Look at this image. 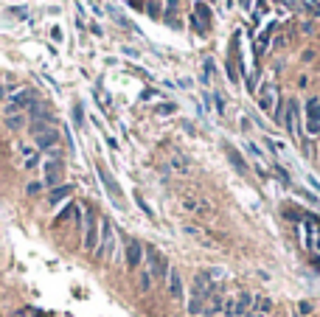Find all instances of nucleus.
<instances>
[{"label":"nucleus","mask_w":320,"mask_h":317,"mask_svg":"<svg viewBox=\"0 0 320 317\" xmlns=\"http://www.w3.org/2000/svg\"><path fill=\"white\" fill-rule=\"evenodd\" d=\"M25 154V169H37V163H40V154L34 152V149H23Z\"/></svg>","instance_id":"6ab92c4d"},{"label":"nucleus","mask_w":320,"mask_h":317,"mask_svg":"<svg viewBox=\"0 0 320 317\" xmlns=\"http://www.w3.org/2000/svg\"><path fill=\"white\" fill-rule=\"evenodd\" d=\"M250 3H253V0H242V6H244V9H250Z\"/></svg>","instance_id":"c756f323"},{"label":"nucleus","mask_w":320,"mask_h":317,"mask_svg":"<svg viewBox=\"0 0 320 317\" xmlns=\"http://www.w3.org/2000/svg\"><path fill=\"white\" fill-rule=\"evenodd\" d=\"M306 132L320 135V98H309L306 101Z\"/></svg>","instance_id":"39448f33"},{"label":"nucleus","mask_w":320,"mask_h":317,"mask_svg":"<svg viewBox=\"0 0 320 317\" xmlns=\"http://www.w3.org/2000/svg\"><path fill=\"white\" fill-rule=\"evenodd\" d=\"M152 281H155V278H152L149 269H140V272H138V287H140V292H149V289H152Z\"/></svg>","instance_id":"f3484780"},{"label":"nucleus","mask_w":320,"mask_h":317,"mask_svg":"<svg viewBox=\"0 0 320 317\" xmlns=\"http://www.w3.org/2000/svg\"><path fill=\"white\" fill-rule=\"evenodd\" d=\"M306 12H312V14H320V0H298Z\"/></svg>","instance_id":"412c9836"},{"label":"nucleus","mask_w":320,"mask_h":317,"mask_svg":"<svg viewBox=\"0 0 320 317\" xmlns=\"http://www.w3.org/2000/svg\"><path fill=\"white\" fill-rule=\"evenodd\" d=\"M284 127L290 129V135H295V129H298V104H295V101H290V104H287Z\"/></svg>","instance_id":"9d476101"},{"label":"nucleus","mask_w":320,"mask_h":317,"mask_svg":"<svg viewBox=\"0 0 320 317\" xmlns=\"http://www.w3.org/2000/svg\"><path fill=\"white\" fill-rule=\"evenodd\" d=\"M37 104V93L31 90V87H25V90H17L12 98H9V107H6V115H14V112H23L25 107H34Z\"/></svg>","instance_id":"7ed1b4c3"},{"label":"nucleus","mask_w":320,"mask_h":317,"mask_svg":"<svg viewBox=\"0 0 320 317\" xmlns=\"http://www.w3.org/2000/svg\"><path fill=\"white\" fill-rule=\"evenodd\" d=\"M65 196H70V188H67V185H59V188H54L48 194V205H59Z\"/></svg>","instance_id":"4468645a"},{"label":"nucleus","mask_w":320,"mask_h":317,"mask_svg":"<svg viewBox=\"0 0 320 317\" xmlns=\"http://www.w3.org/2000/svg\"><path fill=\"white\" fill-rule=\"evenodd\" d=\"M174 112V104H160L157 107V115H171Z\"/></svg>","instance_id":"4be33fe9"},{"label":"nucleus","mask_w":320,"mask_h":317,"mask_svg":"<svg viewBox=\"0 0 320 317\" xmlns=\"http://www.w3.org/2000/svg\"><path fill=\"white\" fill-rule=\"evenodd\" d=\"M199 317H219V314H217V311H211V309H208V311H202Z\"/></svg>","instance_id":"cd10ccee"},{"label":"nucleus","mask_w":320,"mask_h":317,"mask_svg":"<svg viewBox=\"0 0 320 317\" xmlns=\"http://www.w3.org/2000/svg\"><path fill=\"white\" fill-rule=\"evenodd\" d=\"M3 98H6V87L0 85V101H3Z\"/></svg>","instance_id":"c85d7f7f"},{"label":"nucleus","mask_w":320,"mask_h":317,"mask_svg":"<svg viewBox=\"0 0 320 317\" xmlns=\"http://www.w3.org/2000/svg\"><path fill=\"white\" fill-rule=\"evenodd\" d=\"M25 191H28V196H37L40 191H43V185H40V183H28V188H25Z\"/></svg>","instance_id":"5701e85b"},{"label":"nucleus","mask_w":320,"mask_h":317,"mask_svg":"<svg viewBox=\"0 0 320 317\" xmlns=\"http://www.w3.org/2000/svg\"><path fill=\"white\" fill-rule=\"evenodd\" d=\"M62 185V160H48L45 163V188H59Z\"/></svg>","instance_id":"423d86ee"},{"label":"nucleus","mask_w":320,"mask_h":317,"mask_svg":"<svg viewBox=\"0 0 320 317\" xmlns=\"http://www.w3.org/2000/svg\"><path fill=\"white\" fill-rule=\"evenodd\" d=\"M259 104H261V110H267V112H270V110H272V104H275V87H272V85H267L264 90H261Z\"/></svg>","instance_id":"9b49d317"},{"label":"nucleus","mask_w":320,"mask_h":317,"mask_svg":"<svg viewBox=\"0 0 320 317\" xmlns=\"http://www.w3.org/2000/svg\"><path fill=\"white\" fill-rule=\"evenodd\" d=\"M247 90H250V93L256 90V73H250V76H247Z\"/></svg>","instance_id":"b1692460"},{"label":"nucleus","mask_w":320,"mask_h":317,"mask_svg":"<svg viewBox=\"0 0 320 317\" xmlns=\"http://www.w3.org/2000/svg\"><path fill=\"white\" fill-rule=\"evenodd\" d=\"M98 177H101V183L107 185V191H110L113 196H118V194H121V191H118V183H115V180L110 177V171L104 169V166H98Z\"/></svg>","instance_id":"ddd939ff"},{"label":"nucleus","mask_w":320,"mask_h":317,"mask_svg":"<svg viewBox=\"0 0 320 317\" xmlns=\"http://www.w3.org/2000/svg\"><path fill=\"white\" fill-rule=\"evenodd\" d=\"M144 253H146V261H149V272H152V278L155 281H166L169 278V261H166V256L160 250H155V247H144Z\"/></svg>","instance_id":"f257e3e1"},{"label":"nucleus","mask_w":320,"mask_h":317,"mask_svg":"<svg viewBox=\"0 0 320 317\" xmlns=\"http://www.w3.org/2000/svg\"><path fill=\"white\" fill-rule=\"evenodd\" d=\"M214 98H217V110H219V112H225V101H222V96H214Z\"/></svg>","instance_id":"393cba45"},{"label":"nucleus","mask_w":320,"mask_h":317,"mask_svg":"<svg viewBox=\"0 0 320 317\" xmlns=\"http://www.w3.org/2000/svg\"><path fill=\"white\" fill-rule=\"evenodd\" d=\"M6 127L12 129V132L23 129V127H25V112H14V115H6Z\"/></svg>","instance_id":"2eb2a0df"},{"label":"nucleus","mask_w":320,"mask_h":317,"mask_svg":"<svg viewBox=\"0 0 320 317\" xmlns=\"http://www.w3.org/2000/svg\"><path fill=\"white\" fill-rule=\"evenodd\" d=\"M98 227H101V222H98L96 211H87L85 214V250L87 253H96L98 250Z\"/></svg>","instance_id":"f03ea898"},{"label":"nucleus","mask_w":320,"mask_h":317,"mask_svg":"<svg viewBox=\"0 0 320 317\" xmlns=\"http://www.w3.org/2000/svg\"><path fill=\"white\" fill-rule=\"evenodd\" d=\"M113 250H115L113 225H110V219H101V236H98V250H96V256L101 258V261H110V258H113Z\"/></svg>","instance_id":"20e7f679"},{"label":"nucleus","mask_w":320,"mask_h":317,"mask_svg":"<svg viewBox=\"0 0 320 317\" xmlns=\"http://www.w3.org/2000/svg\"><path fill=\"white\" fill-rule=\"evenodd\" d=\"M247 152H250V154H256V157H261V152L253 146V143H247Z\"/></svg>","instance_id":"a878e982"},{"label":"nucleus","mask_w":320,"mask_h":317,"mask_svg":"<svg viewBox=\"0 0 320 317\" xmlns=\"http://www.w3.org/2000/svg\"><path fill=\"white\" fill-rule=\"evenodd\" d=\"M140 261H144V244L138 239H127V267L138 269Z\"/></svg>","instance_id":"6e6552de"},{"label":"nucleus","mask_w":320,"mask_h":317,"mask_svg":"<svg viewBox=\"0 0 320 317\" xmlns=\"http://www.w3.org/2000/svg\"><path fill=\"white\" fill-rule=\"evenodd\" d=\"M169 3V12H177V0H166Z\"/></svg>","instance_id":"bb28decb"},{"label":"nucleus","mask_w":320,"mask_h":317,"mask_svg":"<svg viewBox=\"0 0 320 317\" xmlns=\"http://www.w3.org/2000/svg\"><path fill=\"white\" fill-rule=\"evenodd\" d=\"M166 284H169V295L174 300H186V289H183V275L177 272V269H169V278H166Z\"/></svg>","instance_id":"1a4fd4ad"},{"label":"nucleus","mask_w":320,"mask_h":317,"mask_svg":"<svg viewBox=\"0 0 320 317\" xmlns=\"http://www.w3.org/2000/svg\"><path fill=\"white\" fill-rule=\"evenodd\" d=\"M253 306H256V314H261V317H264L267 311L272 309V300H270V298H256V303H253Z\"/></svg>","instance_id":"a211bd4d"},{"label":"nucleus","mask_w":320,"mask_h":317,"mask_svg":"<svg viewBox=\"0 0 320 317\" xmlns=\"http://www.w3.org/2000/svg\"><path fill=\"white\" fill-rule=\"evenodd\" d=\"M272 31H275V25H267L264 34L256 39V54H264V48H267V43H270V34H272Z\"/></svg>","instance_id":"dca6fc26"},{"label":"nucleus","mask_w":320,"mask_h":317,"mask_svg":"<svg viewBox=\"0 0 320 317\" xmlns=\"http://www.w3.org/2000/svg\"><path fill=\"white\" fill-rule=\"evenodd\" d=\"M188 311H191L194 317L202 314V298H191V300H188Z\"/></svg>","instance_id":"aec40b11"},{"label":"nucleus","mask_w":320,"mask_h":317,"mask_svg":"<svg viewBox=\"0 0 320 317\" xmlns=\"http://www.w3.org/2000/svg\"><path fill=\"white\" fill-rule=\"evenodd\" d=\"M225 152H228V157H230V163H233V169L239 171V174H244V171H247V163H244V157L239 152H236L233 146H228L225 149Z\"/></svg>","instance_id":"f8f14e48"},{"label":"nucleus","mask_w":320,"mask_h":317,"mask_svg":"<svg viewBox=\"0 0 320 317\" xmlns=\"http://www.w3.org/2000/svg\"><path fill=\"white\" fill-rule=\"evenodd\" d=\"M34 140H37V149L48 152V149H56V146H59V132H56L54 127H45L40 135H34Z\"/></svg>","instance_id":"0eeeda50"}]
</instances>
